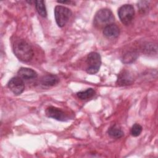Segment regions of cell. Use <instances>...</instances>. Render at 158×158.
I'll return each mask as SVG.
<instances>
[{
	"label": "cell",
	"mask_w": 158,
	"mask_h": 158,
	"mask_svg": "<svg viewBox=\"0 0 158 158\" xmlns=\"http://www.w3.org/2000/svg\"><path fill=\"white\" fill-rule=\"evenodd\" d=\"M13 51L15 56L22 62H28L33 56L31 46L24 40H16L13 43Z\"/></svg>",
	"instance_id": "cell-1"
},
{
	"label": "cell",
	"mask_w": 158,
	"mask_h": 158,
	"mask_svg": "<svg viewBox=\"0 0 158 158\" xmlns=\"http://www.w3.org/2000/svg\"><path fill=\"white\" fill-rule=\"evenodd\" d=\"M114 21V16L112 12L109 9H101L99 10L95 14L93 23L98 27L101 28L104 27V28L112 23Z\"/></svg>",
	"instance_id": "cell-2"
},
{
	"label": "cell",
	"mask_w": 158,
	"mask_h": 158,
	"mask_svg": "<svg viewBox=\"0 0 158 158\" xmlns=\"http://www.w3.org/2000/svg\"><path fill=\"white\" fill-rule=\"evenodd\" d=\"M70 9L63 6H56L54 8V17L56 23L59 27H63L72 16Z\"/></svg>",
	"instance_id": "cell-3"
},
{
	"label": "cell",
	"mask_w": 158,
	"mask_h": 158,
	"mask_svg": "<svg viewBox=\"0 0 158 158\" xmlns=\"http://www.w3.org/2000/svg\"><path fill=\"white\" fill-rule=\"evenodd\" d=\"M101 65V57L99 53L91 52L88 54L86 58V72L91 75L96 73Z\"/></svg>",
	"instance_id": "cell-4"
},
{
	"label": "cell",
	"mask_w": 158,
	"mask_h": 158,
	"mask_svg": "<svg viewBox=\"0 0 158 158\" xmlns=\"http://www.w3.org/2000/svg\"><path fill=\"white\" fill-rule=\"evenodd\" d=\"M118 15L121 22L128 25L131 23L134 19L135 9L131 4H124L118 10Z\"/></svg>",
	"instance_id": "cell-5"
},
{
	"label": "cell",
	"mask_w": 158,
	"mask_h": 158,
	"mask_svg": "<svg viewBox=\"0 0 158 158\" xmlns=\"http://www.w3.org/2000/svg\"><path fill=\"white\" fill-rule=\"evenodd\" d=\"M7 86L15 95L22 94L25 89L24 82L19 77H14L12 78L9 81Z\"/></svg>",
	"instance_id": "cell-6"
},
{
	"label": "cell",
	"mask_w": 158,
	"mask_h": 158,
	"mask_svg": "<svg viewBox=\"0 0 158 158\" xmlns=\"http://www.w3.org/2000/svg\"><path fill=\"white\" fill-rule=\"evenodd\" d=\"M45 113L48 117L59 121H66L67 119V116L63 110L54 106L48 107L45 110Z\"/></svg>",
	"instance_id": "cell-7"
},
{
	"label": "cell",
	"mask_w": 158,
	"mask_h": 158,
	"mask_svg": "<svg viewBox=\"0 0 158 158\" xmlns=\"http://www.w3.org/2000/svg\"><path fill=\"white\" fill-rule=\"evenodd\" d=\"M133 83V77L129 71L122 70L118 75L116 83L118 86H128Z\"/></svg>",
	"instance_id": "cell-8"
},
{
	"label": "cell",
	"mask_w": 158,
	"mask_h": 158,
	"mask_svg": "<svg viewBox=\"0 0 158 158\" xmlns=\"http://www.w3.org/2000/svg\"><path fill=\"white\" fill-rule=\"evenodd\" d=\"M103 34L107 38H116L120 35V28L116 24L112 23L103 28Z\"/></svg>",
	"instance_id": "cell-9"
},
{
	"label": "cell",
	"mask_w": 158,
	"mask_h": 158,
	"mask_svg": "<svg viewBox=\"0 0 158 158\" xmlns=\"http://www.w3.org/2000/svg\"><path fill=\"white\" fill-rule=\"evenodd\" d=\"M17 74L22 79L30 80L37 77V73L33 69L27 67H21L17 72Z\"/></svg>",
	"instance_id": "cell-10"
},
{
	"label": "cell",
	"mask_w": 158,
	"mask_h": 158,
	"mask_svg": "<svg viewBox=\"0 0 158 158\" xmlns=\"http://www.w3.org/2000/svg\"><path fill=\"white\" fill-rule=\"evenodd\" d=\"M59 81V77L56 75L48 74L41 78V82L42 85L46 86H53L57 85Z\"/></svg>",
	"instance_id": "cell-11"
},
{
	"label": "cell",
	"mask_w": 158,
	"mask_h": 158,
	"mask_svg": "<svg viewBox=\"0 0 158 158\" xmlns=\"http://www.w3.org/2000/svg\"><path fill=\"white\" fill-rule=\"evenodd\" d=\"M107 133L110 137L114 138H120L124 135L123 130L117 125L110 127L107 131Z\"/></svg>",
	"instance_id": "cell-12"
},
{
	"label": "cell",
	"mask_w": 158,
	"mask_h": 158,
	"mask_svg": "<svg viewBox=\"0 0 158 158\" xmlns=\"http://www.w3.org/2000/svg\"><path fill=\"white\" fill-rule=\"evenodd\" d=\"M96 93V91L94 89L90 88H88L87 89L85 90V91H79L77 93V97L81 99V100H85L87 99H89L91 98H92L93 96H94Z\"/></svg>",
	"instance_id": "cell-13"
},
{
	"label": "cell",
	"mask_w": 158,
	"mask_h": 158,
	"mask_svg": "<svg viewBox=\"0 0 158 158\" xmlns=\"http://www.w3.org/2000/svg\"><path fill=\"white\" fill-rule=\"evenodd\" d=\"M35 7L36 9L38 12V13L43 17H46L47 16V11L46 8L45 6L44 1L38 0L35 1Z\"/></svg>",
	"instance_id": "cell-14"
},
{
	"label": "cell",
	"mask_w": 158,
	"mask_h": 158,
	"mask_svg": "<svg viewBox=\"0 0 158 158\" xmlns=\"http://www.w3.org/2000/svg\"><path fill=\"white\" fill-rule=\"evenodd\" d=\"M138 57V54L135 52H129L127 53L123 57V62L130 64L134 62Z\"/></svg>",
	"instance_id": "cell-15"
},
{
	"label": "cell",
	"mask_w": 158,
	"mask_h": 158,
	"mask_svg": "<svg viewBox=\"0 0 158 158\" xmlns=\"http://www.w3.org/2000/svg\"><path fill=\"white\" fill-rule=\"evenodd\" d=\"M142 130H143V128L139 124L135 123L131 128V131H130L131 135L135 137L138 136L141 134Z\"/></svg>",
	"instance_id": "cell-16"
},
{
	"label": "cell",
	"mask_w": 158,
	"mask_h": 158,
	"mask_svg": "<svg viewBox=\"0 0 158 158\" xmlns=\"http://www.w3.org/2000/svg\"><path fill=\"white\" fill-rule=\"evenodd\" d=\"M148 4L149 2L148 1H139L138 3V7H139L140 10H142L143 12L147 9Z\"/></svg>",
	"instance_id": "cell-17"
},
{
	"label": "cell",
	"mask_w": 158,
	"mask_h": 158,
	"mask_svg": "<svg viewBox=\"0 0 158 158\" xmlns=\"http://www.w3.org/2000/svg\"><path fill=\"white\" fill-rule=\"evenodd\" d=\"M57 2H59V3H63V4H67V3L70 4V3H72V1H57Z\"/></svg>",
	"instance_id": "cell-18"
}]
</instances>
